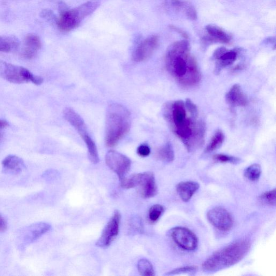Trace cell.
Returning <instances> with one entry per match:
<instances>
[{"instance_id": "1", "label": "cell", "mask_w": 276, "mask_h": 276, "mask_svg": "<svg viewBox=\"0 0 276 276\" xmlns=\"http://www.w3.org/2000/svg\"><path fill=\"white\" fill-rule=\"evenodd\" d=\"M168 73L183 87L198 85L201 74L197 61L190 53L189 44L186 39L172 44L168 48L165 57Z\"/></svg>"}, {"instance_id": "2", "label": "cell", "mask_w": 276, "mask_h": 276, "mask_svg": "<svg viewBox=\"0 0 276 276\" xmlns=\"http://www.w3.org/2000/svg\"><path fill=\"white\" fill-rule=\"evenodd\" d=\"M131 125L130 111L123 105L111 104L108 108L105 141L109 147L115 146L129 132Z\"/></svg>"}, {"instance_id": "3", "label": "cell", "mask_w": 276, "mask_h": 276, "mask_svg": "<svg viewBox=\"0 0 276 276\" xmlns=\"http://www.w3.org/2000/svg\"><path fill=\"white\" fill-rule=\"evenodd\" d=\"M250 247L247 240L235 242L211 255L203 263L202 268L206 272H214L231 267L246 256Z\"/></svg>"}, {"instance_id": "4", "label": "cell", "mask_w": 276, "mask_h": 276, "mask_svg": "<svg viewBox=\"0 0 276 276\" xmlns=\"http://www.w3.org/2000/svg\"><path fill=\"white\" fill-rule=\"evenodd\" d=\"M100 4L89 1L74 9H68L64 5H60V16L56 20L60 31L68 32L77 28L87 16L93 14Z\"/></svg>"}, {"instance_id": "5", "label": "cell", "mask_w": 276, "mask_h": 276, "mask_svg": "<svg viewBox=\"0 0 276 276\" xmlns=\"http://www.w3.org/2000/svg\"><path fill=\"white\" fill-rule=\"evenodd\" d=\"M122 188L131 189L138 187L141 196L149 199L156 196L158 193L154 174L151 172L134 174L125 178L121 182Z\"/></svg>"}, {"instance_id": "6", "label": "cell", "mask_w": 276, "mask_h": 276, "mask_svg": "<svg viewBox=\"0 0 276 276\" xmlns=\"http://www.w3.org/2000/svg\"><path fill=\"white\" fill-rule=\"evenodd\" d=\"M0 77L14 84L32 82L39 86L44 82L42 77L34 75L27 69L3 60H0Z\"/></svg>"}, {"instance_id": "7", "label": "cell", "mask_w": 276, "mask_h": 276, "mask_svg": "<svg viewBox=\"0 0 276 276\" xmlns=\"http://www.w3.org/2000/svg\"><path fill=\"white\" fill-rule=\"evenodd\" d=\"M66 119L77 131L78 134L83 139L87 145L89 158L94 164L99 162V159L97 148L89 132L84 121L73 109L67 108L64 111Z\"/></svg>"}, {"instance_id": "8", "label": "cell", "mask_w": 276, "mask_h": 276, "mask_svg": "<svg viewBox=\"0 0 276 276\" xmlns=\"http://www.w3.org/2000/svg\"><path fill=\"white\" fill-rule=\"evenodd\" d=\"M105 162L108 166L118 176L120 181L125 178L131 166V161L128 157L114 150H110L107 153Z\"/></svg>"}, {"instance_id": "9", "label": "cell", "mask_w": 276, "mask_h": 276, "mask_svg": "<svg viewBox=\"0 0 276 276\" xmlns=\"http://www.w3.org/2000/svg\"><path fill=\"white\" fill-rule=\"evenodd\" d=\"M121 218L119 211L115 210L97 241V247L107 248L113 242L119 233Z\"/></svg>"}, {"instance_id": "10", "label": "cell", "mask_w": 276, "mask_h": 276, "mask_svg": "<svg viewBox=\"0 0 276 276\" xmlns=\"http://www.w3.org/2000/svg\"><path fill=\"white\" fill-rule=\"evenodd\" d=\"M171 236L174 241L183 250L193 251L198 247V240L196 235L184 227H176L171 230Z\"/></svg>"}, {"instance_id": "11", "label": "cell", "mask_w": 276, "mask_h": 276, "mask_svg": "<svg viewBox=\"0 0 276 276\" xmlns=\"http://www.w3.org/2000/svg\"><path fill=\"white\" fill-rule=\"evenodd\" d=\"M207 218L215 227L222 231H228L233 226V220L230 213L225 208L217 207L210 209Z\"/></svg>"}, {"instance_id": "12", "label": "cell", "mask_w": 276, "mask_h": 276, "mask_svg": "<svg viewBox=\"0 0 276 276\" xmlns=\"http://www.w3.org/2000/svg\"><path fill=\"white\" fill-rule=\"evenodd\" d=\"M159 37L152 35L143 40L136 47L133 53V60L136 62H141L148 58L158 47Z\"/></svg>"}, {"instance_id": "13", "label": "cell", "mask_w": 276, "mask_h": 276, "mask_svg": "<svg viewBox=\"0 0 276 276\" xmlns=\"http://www.w3.org/2000/svg\"><path fill=\"white\" fill-rule=\"evenodd\" d=\"M237 57L236 50H228L223 47L218 48L213 55V58L216 60L215 74L219 75L224 68L232 65L236 61Z\"/></svg>"}, {"instance_id": "14", "label": "cell", "mask_w": 276, "mask_h": 276, "mask_svg": "<svg viewBox=\"0 0 276 276\" xmlns=\"http://www.w3.org/2000/svg\"><path fill=\"white\" fill-rule=\"evenodd\" d=\"M50 229V225L45 222H38L30 225L22 234L24 243L28 244L34 242L48 232Z\"/></svg>"}, {"instance_id": "15", "label": "cell", "mask_w": 276, "mask_h": 276, "mask_svg": "<svg viewBox=\"0 0 276 276\" xmlns=\"http://www.w3.org/2000/svg\"><path fill=\"white\" fill-rule=\"evenodd\" d=\"M228 104L232 107H245L248 103V99L239 84L233 85L226 96Z\"/></svg>"}, {"instance_id": "16", "label": "cell", "mask_w": 276, "mask_h": 276, "mask_svg": "<svg viewBox=\"0 0 276 276\" xmlns=\"http://www.w3.org/2000/svg\"><path fill=\"white\" fill-rule=\"evenodd\" d=\"M206 30L210 37L206 38L209 42H216L224 44H229L231 37L226 32L218 26L208 25L206 27Z\"/></svg>"}, {"instance_id": "17", "label": "cell", "mask_w": 276, "mask_h": 276, "mask_svg": "<svg viewBox=\"0 0 276 276\" xmlns=\"http://www.w3.org/2000/svg\"><path fill=\"white\" fill-rule=\"evenodd\" d=\"M25 47L23 55L27 59L34 58L38 51L41 48L42 43L39 37L34 34H29L25 38Z\"/></svg>"}, {"instance_id": "18", "label": "cell", "mask_w": 276, "mask_h": 276, "mask_svg": "<svg viewBox=\"0 0 276 276\" xmlns=\"http://www.w3.org/2000/svg\"><path fill=\"white\" fill-rule=\"evenodd\" d=\"M200 185L194 181L181 182L177 186V191L184 202L189 201L199 189Z\"/></svg>"}, {"instance_id": "19", "label": "cell", "mask_w": 276, "mask_h": 276, "mask_svg": "<svg viewBox=\"0 0 276 276\" xmlns=\"http://www.w3.org/2000/svg\"><path fill=\"white\" fill-rule=\"evenodd\" d=\"M4 171L7 173L17 174L25 168L24 161L22 158L14 155H9L2 162Z\"/></svg>"}, {"instance_id": "20", "label": "cell", "mask_w": 276, "mask_h": 276, "mask_svg": "<svg viewBox=\"0 0 276 276\" xmlns=\"http://www.w3.org/2000/svg\"><path fill=\"white\" fill-rule=\"evenodd\" d=\"M18 45V40L14 36H0V52H11L16 49Z\"/></svg>"}, {"instance_id": "21", "label": "cell", "mask_w": 276, "mask_h": 276, "mask_svg": "<svg viewBox=\"0 0 276 276\" xmlns=\"http://www.w3.org/2000/svg\"><path fill=\"white\" fill-rule=\"evenodd\" d=\"M157 158L160 161L166 163L172 162L175 155L173 147L169 142L160 148L156 153Z\"/></svg>"}, {"instance_id": "22", "label": "cell", "mask_w": 276, "mask_h": 276, "mask_svg": "<svg viewBox=\"0 0 276 276\" xmlns=\"http://www.w3.org/2000/svg\"><path fill=\"white\" fill-rule=\"evenodd\" d=\"M224 139L225 136L223 132L220 130L217 131L206 147L205 152L210 153L220 148L223 144Z\"/></svg>"}, {"instance_id": "23", "label": "cell", "mask_w": 276, "mask_h": 276, "mask_svg": "<svg viewBox=\"0 0 276 276\" xmlns=\"http://www.w3.org/2000/svg\"><path fill=\"white\" fill-rule=\"evenodd\" d=\"M138 269L142 276H153L155 275L154 268L152 263L146 259H141L138 263Z\"/></svg>"}, {"instance_id": "24", "label": "cell", "mask_w": 276, "mask_h": 276, "mask_svg": "<svg viewBox=\"0 0 276 276\" xmlns=\"http://www.w3.org/2000/svg\"><path fill=\"white\" fill-rule=\"evenodd\" d=\"M262 173V168L259 164H253L249 166L244 172V176L252 181L258 180Z\"/></svg>"}, {"instance_id": "25", "label": "cell", "mask_w": 276, "mask_h": 276, "mask_svg": "<svg viewBox=\"0 0 276 276\" xmlns=\"http://www.w3.org/2000/svg\"><path fill=\"white\" fill-rule=\"evenodd\" d=\"M165 211V208L160 204L152 206L148 211V219L153 223L156 222L160 219Z\"/></svg>"}, {"instance_id": "26", "label": "cell", "mask_w": 276, "mask_h": 276, "mask_svg": "<svg viewBox=\"0 0 276 276\" xmlns=\"http://www.w3.org/2000/svg\"><path fill=\"white\" fill-rule=\"evenodd\" d=\"M275 189L263 193L260 197V199L264 203L268 205L274 206L275 205Z\"/></svg>"}, {"instance_id": "27", "label": "cell", "mask_w": 276, "mask_h": 276, "mask_svg": "<svg viewBox=\"0 0 276 276\" xmlns=\"http://www.w3.org/2000/svg\"><path fill=\"white\" fill-rule=\"evenodd\" d=\"M213 159L217 162L221 163H233V164H237V163H240L241 161V159L238 158L223 154L214 155L213 156Z\"/></svg>"}, {"instance_id": "28", "label": "cell", "mask_w": 276, "mask_h": 276, "mask_svg": "<svg viewBox=\"0 0 276 276\" xmlns=\"http://www.w3.org/2000/svg\"><path fill=\"white\" fill-rule=\"evenodd\" d=\"M197 271V267L195 266H188V267L179 268L173 270L167 273L166 275H176L180 274H193Z\"/></svg>"}, {"instance_id": "29", "label": "cell", "mask_w": 276, "mask_h": 276, "mask_svg": "<svg viewBox=\"0 0 276 276\" xmlns=\"http://www.w3.org/2000/svg\"><path fill=\"white\" fill-rule=\"evenodd\" d=\"M166 4L169 7L175 9L177 11H184L186 6L187 1L183 0H164Z\"/></svg>"}, {"instance_id": "30", "label": "cell", "mask_w": 276, "mask_h": 276, "mask_svg": "<svg viewBox=\"0 0 276 276\" xmlns=\"http://www.w3.org/2000/svg\"><path fill=\"white\" fill-rule=\"evenodd\" d=\"M183 12H185L187 18L192 21H196L197 19L198 14L196 9L189 2H187Z\"/></svg>"}, {"instance_id": "31", "label": "cell", "mask_w": 276, "mask_h": 276, "mask_svg": "<svg viewBox=\"0 0 276 276\" xmlns=\"http://www.w3.org/2000/svg\"><path fill=\"white\" fill-rule=\"evenodd\" d=\"M137 154L141 157H146L150 155L151 149L147 144L140 145L137 150Z\"/></svg>"}, {"instance_id": "32", "label": "cell", "mask_w": 276, "mask_h": 276, "mask_svg": "<svg viewBox=\"0 0 276 276\" xmlns=\"http://www.w3.org/2000/svg\"><path fill=\"white\" fill-rule=\"evenodd\" d=\"M169 28L171 29L174 30V31L176 32L178 34H179L182 37L185 38V39H187L189 38L188 34L184 31L182 29H180V28L176 27V26L174 25H169Z\"/></svg>"}, {"instance_id": "33", "label": "cell", "mask_w": 276, "mask_h": 276, "mask_svg": "<svg viewBox=\"0 0 276 276\" xmlns=\"http://www.w3.org/2000/svg\"><path fill=\"white\" fill-rule=\"evenodd\" d=\"M8 227L7 223L5 218L0 214V232L5 231Z\"/></svg>"}, {"instance_id": "34", "label": "cell", "mask_w": 276, "mask_h": 276, "mask_svg": "<svg viewBox=\"0 0 276 276\" xmlns=\"http://www.w3.org/2000/svg\"><path fill=\"white\" fill-rule=\"evenodd\" d=\"M8 126V122L6 120L0 119V131H2Z\"/></svg>"}, {"instance_id": "35", "label": "cell", "mask_w": 276, "mask_h": 276, "mask_svg": "<svg viewBox=\"0 0 276 276\" xmlns=\"http://www.w3.org/2000/svg\"><path fill=\"white\" fill-rule=\"evenodd\" d=\"M2 137V135L1 131H0V140H1Z\"/></svg>"}]
</instances>
